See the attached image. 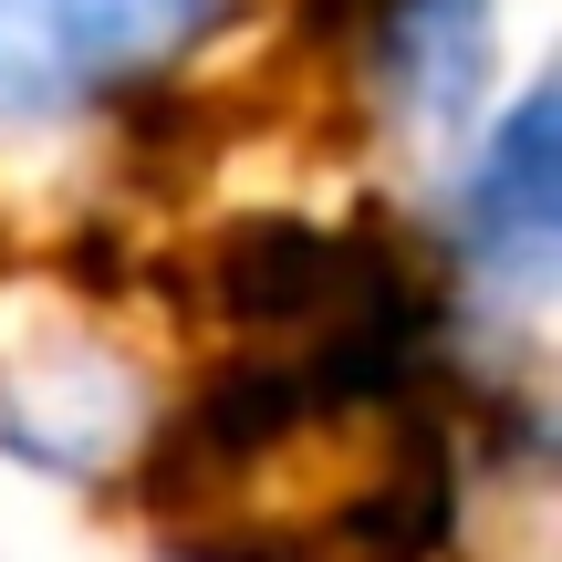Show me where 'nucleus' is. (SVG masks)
<instances>
[{"instance_id": "f257e3e1", "label": "nucleus", "mask_w": 562, "mask_h": 562, "mask_svg": "<svg viewBox=\"0 0 562 562\" xmlns=\"http://www.w3.org/2000/svg\"><path fill=\"white\" fill-rule=\"evenodd\" d=\"M229 0H0V125H63L167 74Z\"/></svg>"}, {"instance_id": "20e7f679", "label": "nucleus", "mask_w": 562, "mask_h": 562, "mask_svg": "<svg viewBox=\"0 0 562 562\" xmlns=\"http://www.w3.org/2000/svg\"><path fill=\"white\" fill-rule=\"evenodd\" d=\"M136 427V396L104 355H53L0 375V448L42 469H104Z\"/></svg>"}, {"instance_id": "7ed1b4c3", "label": "nucleus", "mask_w": 562, "mask_h": 562, "mask_svg": "<svg viewBox=\"0 0 562 562\" xmlns=\"http://www.w3.org/2000/svg\"><path fill=\"white\" fill-rule=\"evenodd\" d=\"M501 53V0H385L375 11V74L417 125H469Z\"/></svg>"}, {"instance_id": "f03ea898", "label": "nucleus", "mask_w": 562, "mask_h": 562, "mask_svg": "<svg viewBox=\"0 0 562 562\" xmlns=\"http://www.w3.org/2000/svg\"><path fill=\"white\" fill-rule=\"evenodd\" d=\"M459 240L501 292H552V261H562V94L531 83L501 125H490L480 167L459 188Z\"/></svg>"}]
</instances>
